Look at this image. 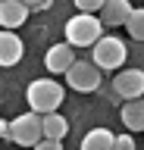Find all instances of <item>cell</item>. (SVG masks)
Returning a JSON list of instances; mask_svg holds the SVG:
<instances>
[{"instance_id":"cell-1","label":"cell","mask_w":144,"mask_h":150,"mask_svg":"<svg viewBox=\"0 0 144 150\" xmlns=\"http://www.w3.org/2000/svg\"><path fill=\"white\" fill-rule=\"evenodd\" d=\"M63 97H66V88L60 81H53V78H35V81L28 84V91H25L28 106L35 112H41V116L50 112V110H60Z\"/></svg>"},{"instance_id":"cell-2","label":"cell","mask_w":144,"mask_h":150,"mask_svg":"<svg viewBox=\"0 0 144 150\" xmlns=\"http://www.w3.org/2000/svg\"><path fill=\"white\" fill-rule=\"evenodd\" d=\"M104 22L97 13H82L78 9V16H72L66 22V41L72 47H94V41L104 35Z\"/></svg>"},{"instance_id":"cell-3","label":"cell","mask_w":144,"mask_h":150,"mask_svg":"<svg viewBox=\"0 0 144 150\" xmlns=\"http://www.w3.org/2000/svg\"><path fill=\"white\" fill-rule=\"evenodd\" d=\"M41 138H44L41 112L28 110V112H22V116H16V119L10 122V141H13V144H22V147H35Z\"/></svg>"},{"instance_id":"cell-4","label":"cell","mask_w":144,"mask_h":150,"mask_svg":"<svg viewBox=\"0 0 144 150\" xmlns=\"http://www.w3.org/2000/svg\"><path fill=\"white\" fill-rule=\"evenodd\" d=\"M94 63L100 66V69H106V72H113V69H119V66L125 63V56H128V50H125V44L119 41L116 35H100L94 41Z\"/></svg>"},{"instance_id":"cell-5","label":"cell","mask_w":144,"mask_h":150,"mask_svg":"<svg viewBox=\"0 0 144 150\" xmlns=\"http://www.w3.org/2000/svg\"><path fill=\"white\" fill-rule=\"evenodd\" d=\"M66 81L72 91L78 94H91L100 88V66L97 63H88V59H75V63L69 66L66 72Z\"/></svg>"},{"instance_id":"cell-6","label":"cell","mask_w":144,"mask_h":150,"mask_svg":"<svg viewBox=\"0 0 144 150\" xmlns=\"http://www.w3.org/2000/svg\"><path fill=\"white\" fill-rule=\"evenodd\" d=\"M113 91H116V97H122V100L144 97V69H122V72L113 78Z\"/></svg>"},{"instance_id":"cell-7","label":"cell","mask_w":144,"mask_h":150,"mask_svg":"<svg viewBox=\"0 0 144 150\" xmlns=\"http://www.w3.org/2000/svg\"><path fill=\"white\" fill-rule=\"evenodd\" d=\"M72 63H75V47L69 44V41L53 44L47 53H44V69H47L50 75H66Z\"/></svg>"},{"instance_id":"cell-8","label":"cell","mask_w":144,"mask_h":150,"mask_svg":"<svg viewBox=\"0 0 144 150\" xmlns=\"http://www.w3.org/2000/svg\"><path fill=\"white\" fill-rule=\"evenodd\" d=\"M25 53V44L19 41V35L13 31V28H0V66L3 69H10L16 66Z\"/></svg>"},{"instance_id":"cell-9","label":"cell","mask_w":144,"mask_h":150,"mask_svg":"<svg viewBox=\"0 0 144 150\" xmlns=\"http://www.w3.org/2000/svg\"><path fill=\"white\" fill-rule=\"evenodd\" d=\"M128 13H132V3H128V0H106L97 16H100V22H104L106 28H122Z\"/></svg>"},{"instance_id":"cell-10","label":"cell","mask_w":144,"mask_h":150,"mask_svg":"<svg viewBox=\"0 0 144 150\" xmlns=\"http://www.w3.org/2000/svg\"><path fill=\"white\" fill-rule=\"evenodd\" d=\"M31 9L22 0H0V28H19Z\"/></svg>"},{"instance_id":"cell-11","label":"cell","mask_w":144,"mask_h":150,"mask_svg":"<svg viewBox=\"0 0 144 150\" xmlns=\"http://www.w3.org/2000/svg\"><path fill=\"white\" fill-rule=\"evenodd\" d=\"M119 116H122V125L128 131H144V97L125 100L122 110H119Z\"/></svg>"},{"instance_id":"cell-12","label":"cell","mask_w":144,"mask_h":150,"mask_svg":"<svg viewBox=\"0 0 144 150\" xmlns=\"http://www.w3.org/2000/svg\"><path fill=\"white\" fill-rule=\"evenodd\" d=\"M82 147L85 150H113L116 147V134L110 128H91L82 138Z\"/></svg>"},{"instance_id":"cell-13","label":"cell","mask_w":144,"mask_h":150,"mask_svg":"<svg viewBox=\"0 0 144 150\" xmlns=\"http://www.w3.org/2000/svg\"><path fill=\"white\" fill-rule=\"evenodd\" d=\"M41 125H44V138H66V131H69V122L60 116L57 110H50V112H44L41 116Z\"/></svg>"},{"instance_id":"cell-14","label":"cell","mask_w":144,"mask_h":150,"mask_svg":"<svg viewBox=\"0 0 144 150\" xmlns=\"http://www.w3.org/2000/svg\"><path fill=\"white\" fill-rule=\"evenodd\" d=\"M125 31L135 38V41H144V6H132L128 19H125Z\"/></svg>"},{"instance_id":"cell-15","label":"cell","mask_w":144,"mask_h":150,"mask_svg":"<svg viewBox=\"0 0 144 150\" xmlns=\"http://www.w3.org/2000/svg\"><path fill=\"white\" fill-rule=\"evenodd\" d=\"M104 3H106V0H75V6L82 9V13H100Z\"/></svg>"},{"instance_id":"cell-16","label":"cell","mask_w":144,"mask_h":150,"mask_svg":"<svg viewBox=\"0 0 144 150\" xmlns=\"http://www.w3.org/2000/svg\"><path fill=\"white\" fill-rule=\"evenodd\" d=\"M35 147H41V150H60V147H63V141H60V138H41Z\"/></svg>"},{"instance_id":"cell-17","label":"cell","mask_w":144,"mask_h":150,"mask_svg":"<svg viewBox=\"0 0 144 150\" xmlns=\"http://www.w3.org/2000/svg\"><path fill=\"white\" fill-rule=\"evenodd\" d=\"M116 147L132 150V147H135V138H132V134H116Z\"/></svg>"},{"instance_id":"cell-18","label":"cell","mask_w":144,"mask_h":150,"mask_svg":"<svg viewBox=\"0 0 144 150\" xmlns=\"http://www.w3.org/2000/svg\"><path fill=\"white\" fill-rule=\"evenodd\" d=\"M22 3H25L28 9H47L50 6V0H22Z\"/></svg>"},{"instance_id":"cell-19","label":"cell","mask_w":144,"mask_h":150,"mask_svg":"<svg viewBox=\"0 0 144 150\" xmlns=\"http://www.w3.org/2000/svg\"><path fill=\"white\" fill-rule=\"evenodd\" d=\"M0 138H10V122H3V116H0Z\"/></svg>"}]
</instances>
